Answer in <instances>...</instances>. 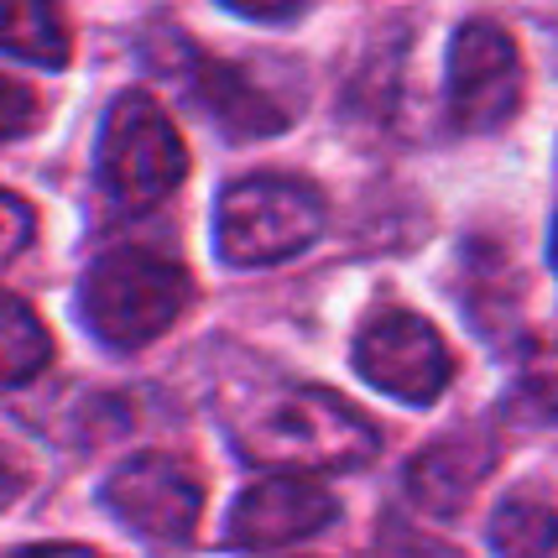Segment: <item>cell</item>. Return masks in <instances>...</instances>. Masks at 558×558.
<instances>
[{
    "mask_svg": "<svg viewBox=\"0 0 558 558\" xmlns=\"http://www.w3.org/2000/svg\"><path fill=\"white\" fill-rule=\"evenodd\" d=\"M235 449L251 464H267L282 475H324V470H355L371 460L376 428L340 391L282 387L235 417Z\"/></svg>",
    "mask_w": 558,
    "mask_h": 558,
    "instance_id": "6da1fadb",
    "label": "cell"
},
{
    "mask_svg": "<svg viewBox=\"0 0 558 558\" xmlns=\"http://www.w3.org/2000/svg\"><path fill=\"white\" fill-rule=\"evenodd\" d=\"M194 298V277L183 262L151 245L105 251L78 282V318L110 350H146L183 318Z\"/></svg>",
    "mask_w": 558,
    "mask_h": 558,
    "instance_id": "7a4b0ae2",
    "label": "cell"
},
{
    "mask_svg": "<svg viewBox=\"0 0 558 558\" xmlns=\"http://www.w3.org/2000/svg\"><path fill=\"white\" fill-rule=\"evenodd\" d=\"M324 230V194L303 178L256 172L219 194L215 245L230 267H277L308 251Z\"/></svg>",
    "mask_w": 558,
    "mask_h": 558,
    "instance_id": "3957f363",
    "label": "cell"
},
{
    "mask_svg": "<svg viewBox=\"0 0 558 558\" xmlns=\"http://www.w3.org/2000/svg\"><path fill=\"white\" fill-rule=\"evenodd\" d=\"M183 172H189V151H183L178 125L162 116V105L142 89L116 99L95 146L99 194L116 209L142 215V209H157L162 198H172Z\"/></svg>",
    "mask_w": 558,
    "mask_h": 558,
    "instance_id": "277c9868",
    "label": "cell"
},
{
    "mask_svg": "<svg viewBox=\"0 0 558 558\" xmlns=\"http://www.w3.org/2000/svg\"><path fill=\"white\" fill-rule=\"evenodd\" d=\"M355 365L376 391H387L397 402L428 408L449 391L454 376V355L438 340L428 318L408 314V308H381L365 318L361 340H355Z\"/></svg>",
    "mask_w": 558,
    "mask_h": 558,
    "instance_id": "5b68a950",
    "label": "cell"
},
{
    "mask_svg": "<svg viewBox=\"0 0 558 558\" xmlns=\"http://www.w3.org/2000/svg\"><path fill=\"white\" fill-rule=\"evenodd\" d=\"M522 105V58L496 22H464L449 48V116L460 131H496Z\"/></svg>",
    "mask_w": 558,
    "mask_h": 558,
    "instance_id": "8992f818",
    "label": "cell"
},
{
    "mask_svg": "<svg viewBox=\"0 0 558 558\" xmlns=\"http://www.w3.org/2000/svg\"><path fill=\"white\" fill-rule=\"evenodd\" d=\"M105 507L146 543H183L198 527L204 481L172 454H136L105 481Z\"/></svg>",
    "mask_w": 558,
    "mask_h": 558,
    "instance_id": "52a82bcc",
    "label": "cell"
},
{
    "mask_svg": "<svg viewBox=\"0 0 558 558\" xmlns=\"http://www.w3.org/2000/svg\"><path fill=\"white\" fill-rule=\"evenodd\" d=\"M335 517H340V501L318 481H308V475H271V481L235 496L230 543L245 548V554H262V548H282V543H298V537L335 527Z\"/></svg>",
    "mask_w": 558,
    "mask_h": 558,
    "instance_id": "ba28073f",
    "label": "cell"
},
{
    "mask_svg": "<svg viewBox=\"0 0 558 558\" xmlns=\"http://www.w3.org/2000/svg\"><path fill=\"white\" fill-rule=\"evenodd\" d=\"M490 470H496V449L481 434H449L428 444L413 464H408V496L434 517H454V511L481 490Z\"/></svg>",
    "mask_w": 558,
    "mask_h": 558,
    "instance_id": "9c48e42d",
    "label": "cell"
},
{
    "mask_svg": "<svg viewBox=\"0 0 558 558\" xmlns=\"http://www.w3.org/2000/svg\"><path fill=\"white\" fill-rule=\"evenodd\" d=\"M194 105L235 142H262L288 131V105H277L262 84H251L235 63H198Z\"/></svg>",
    "mask_w": 558,
    "mask_h": 558,
    "instance_id": "30bf717a",
    "label": "cell"
},
{
    "mask_svg": "<svg viewBox=\"0 0 558 558\" xmlns=\"http://www.w3.org/2000/svg\"><path fill=\"white\" fill-rule=\"evenodd\" d=\"M0 52L37 63V69H63L73 58L63 5L58 0H0Z\"/></svg>",
    "mask_w": 558,
    "mask_h": 558,
    "instance_id": "8fae6325",
    "label": "cell"
},
{
    "mask_svg": "<svg viewBox=\"0 0 558 558\" xmlns=\"http://www.w3.org/2000/svg\"><path fill=\"white\" fill-rule=\"evenodd\" d=\"M490 548L501 558H548L554 554V501L543 490H511L490 511Z\"/></svg>",
    "mask_w": 558,
    "mask_h": 558,
    "instance_id": "7c38bea8",
    "label": "cell"
},
{
    "mask_svg": "<svg viewBox=\"0 0 558 558\" xmlns=\"http://www.w3.org/2000/svg\"><path fill=\"white\" fill-rule=\"evenodd\" d=\"M52 361V340L43 318L22 298L0 292V387H26Z\"/></svg>",
    "mask_w": 558,
    "mask_h": 558,
    "instance_id": "4fadbf2b",
    "label": "cell"
},
{
    "mask_svg": "<svg viewBox=\"0 0 558 558\" xmlns=\"http://www.w3.org/2000/svg\"><path fill=\"white\" fill-rule=\"evenodd\" d=\"M37 116H43L37 95L26 89L22 78L0 73V142H16V136H26V131L37 125Z\"/></svg>",
    "mask_w": 558,
    "mask_h": 558,
    "instance_id": "5bb4252c",
    "label": "cell"
},
{
    "mask_svg": "<svg viewBox=\"0 0 558 558\" xmlns=\"http://www.w3.org/2000/svg\"><path fill=\"white\" fill-rule=\"evenodd\" d=\"M32 235H37V219H32V209H26L16 194H5V189H0V262L22 256L26 245H32Z\"/></svg>",
    "mask_w": 558,
    "mask_h": 558,
    "instance_id": "9a60e30c",
    "label": "cell"
},
{
    "mask_svg": "<svg viewBox=\"0 0 558 558\" xmlns=\"http://www.w3.org/2000/svg\"><path fill=\"white\" fill-rule=\"evenodd\" d=\"M230 11H241L251 22H292L308 0H225Z\"/></svg>",
    "mask_w": 558,
    "mask_h": 558,
    "instance_id": "2e32d148",
    "label": "cell"
},
{
    "mask_svg": "<svg viewBox=\"0 0 558 558\" xmlns=\"http://www.w3.org/2000/svg\"><path fill=\"white\" fill-rule=\"evenodd\" d=\"M22 490H26V470L16 464V454H11V449L0 444V511L11 507V501H16Z\"/></svg>",
    "mask_w": 558,
    "mask_h": 558,
    "instance_id": "e0dca14e",
    "label": "cell"
},
{
    "mask_svg": "<svg viewBox=\"0 0 558 558\" xmlns=\"http://www.w3.org/2000/svg\"><path fill=\"white\" fill-rule=\"evenodd\" d=\"M11 558H105L95 548H84V543H37V548H22V554Z\"/></svg>",
    "mask_w": 558,
    "mask_h": 558,
    "instance_id": "ac0fdd59",
    "label": "cell"
}]
</instances>
